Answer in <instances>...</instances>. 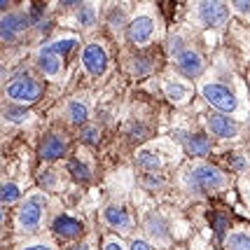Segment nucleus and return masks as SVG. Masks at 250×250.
Masks as SVG:
<instances>
[{
    "label": "nucleus",
    "mask_w": 250,
    "mask_h": 250,
    "mask_svg": "<svg viewBox=\"0 0 250 250\" xmlns=\"http://www.w3.org/2000/svg\"><path fill=\"white\" fill-rule=\"evenodd\" d=\"M133 73H136V75H145V73H150V70H152V63H150V59H136V61H133Z\"/></svg>",
    "instance_id": "24"
},
{
    "label": "nucleus",
    "mask_w": 250,
    "mask_h": 250,
    "mask_svg": "<svg viewBox=\"0 0 250 250\" xmlns=\"http://www.w3.org/2000/svg\"><path fill=\"white\" fill-rule=\"evenodd\" d=\"M26 28H28V17H26V14H14V12H10V14L2 17V40H5V42H14L17 35L21 31H26Z\"/></svg>",
    "instance_id": "9"
},
{
    "label": "nucleus",
    "mask_w": 250,
    "mask_h": 250,
    "mask_svg": "<svg viewBox=\"0 0 250 250\" xmlns=\"http://www.w3.org/2000/svg\"><path fill=\"white\" fill-rule=\"evenodd\" d=\"M21 250H54L52 246H44V243H33V246H26Z\"/></svg>",
    "instance_id": "34"
},
{
    "label": "nucleus",
    "mask_w": 250,
    "mask_h": 250,
    "mask_svg": "<svg viewBox=\"0 0 250 250\" xmlns=\"http://www.w3.org/2000/svg\"><path fill=\"white\" fill-rule=\"evenodd\" d=\"M68 171H70V175L75 178V180H89V168L84 166L82 162H77V159H73V162L68 164Z\"/></svg>",
    "instance_id": "23"
},
{
    "label": "nucleus",
    "mask_w": 250,
    "mask_h": 250,
    "mask_svg": "<svg viewBox=\"0 0 250 250\" xmlns=\"http://www.w3.org/2000/svg\"><path fill=\"white\" fill-rule=\"evenodd\" d=\"M248 91H250V84H248Z\"/></svg>",
    "instance_id": "38"
},
{
    "label": "nucleus",
    "mask_w": 250,
    "mask_h": 250,
    "mask_svg": "<svg viewBox=\"0 0 250 250\" xmlns=\"http://www.w3.org/2000/svg\"><path fill=\"white\" fill-rule=\"evenodd\" d=\"M178 68L187 77H196V75H201V70H204V59L194 49H185L183 54H178Z\"/></svg>",
    "instance_id": "10"
},
{
    "label": "nucleus",
    "mask_w": 250,
    "mask_h": 250,
    "mask_svg": "<svg viewBox=\"0 0 250 250\" xmlns=\"http://www.w3.org/2000/svg\"><path fill=\"white\" fill-rule=\"evenodd\" d=\"M129 40L131 42H136V44H145L150 38H152V33H154V21H152V17H136L133 21H131L129 26Z\"/></svg>",
    "instance_id": "8"
},
{
    "label": "nucleus",
    "mask_w": 250,
    "mask_h": 250,
    "mask_svg": "<svg viewBox=\"0 0 250 250\" xmlns=\"http://www.w3.org/2000/svg\"><path fill=\"white\" fill-rule=\"evenodd\" d=\"M103 218H105V222H108L110 227H115V229H129L131 227L129 213H126L124 208L108 206L105 208V213H103Z\"/></svg>",
    "instance_id": "15"
},
{
    "label": "nucleus",
    "mask_w": 250,
    "mask_h": 250,
    "mask_svg": "<svg viewBox=\"0 0 250 250\" xmlns=\"http://www.w3.org/2000/svg\"><path fill=\"white\" fill-rule=\"evenodd\" d=\"M38 63H40V70H42L47 77H56L61 73V56L54 54V52H49L47 47L38 54Z\"/></svg>",
    "instance_id": "12"
},
{
    "label": "nucleus",
    "mask_w": 250,
    "mask_h": 250,
    "mask_svg": "<svg viewBox=\"0 0 250 250\" xmlns=\"http://www.w3.org/2000/svg\"><path fill=\"white\" fill-rule=\"evenodd\" d=\"M145 183H147V185H150V187H154V185H162V178H159V180H154V178H145Z\"/></svg>",
    "instance_id": "36"
},
{
    "label": "nucleus",
    "mask_w": 250,
    "mask_h": 250,
    "mask_svg": "<svg viewBox=\"0 0 250 250\" xmlns=\"http://www.w3.org/2000/svg\"><path fill=\"white\" fill-rule=\"evenodd\" d=\"M138 166L145 171H157V168H162V159L157 154L143 150V152H138Z\"/></svg>",
    "instance_id": "20"
},
{
    "label": "nucleus",
    "mask_w": 250,
    "mask_h": 250,
    "mask_svg": "<svg viewBox=\"0 0 250 250\" xmlns=\"http://www.w3.org/2000/svg\"><path fill=\"white\" fill-rule=\"evenodd\" d=\"M178 136H183L180 141L185 143L187 152L192 154V157H206L210 152V141H208L206 136H201V133H178Z\"/></svg>",
    "instance_id": "11"
},
{
    "label": "nucleus",
    "mask_w": 250,
    "mask_h": 250,
    "mask_svg": "<svg viewBox=\"0 0 250 250\" xmlns=\"http://www.w3.org/2000/svg\"><path fill=\"white\" fill-rule=\"evenodd\" d=\"M82 141L87 143V145H96L98 143V129L96 126H87V129L82 131Z\"/></svg>",
    "instance_id": "26"
},
{
    "label": "nucleus",
    "mask_w": 250,
    "mask_h": 250,
    "mask_svg": "<svg viewBox=\"0 0 250 250\" xmlns=\"http://www.w3.org/2000/svg\"><path fill=\"white\" fill-rule=\"evenodd\" d=\"M201 96L206 98L215 110H220V112H234L239 108L236 96L225 84H218V82H204L201 84Z\"/></svg>",
    "instance_id": "2"
},
{
    "label": "nucleus",
    "mask_w": 250,
    "mask_h": 250,
    "mask_svg": "<svg viewBox=\"0 0 250 250\" xmlns=\"http://www.w3.org/2000/svg\"><path fill=\"white\" fill-rule=\"evenodd\" d=\"M189 183H192V189H196V192H213V189L225 187V175L215 166L196 164L189 171Z\"/></svg>",
    "instance_id": "1"
},
{
    "label": "nucleus",
    "mask_w": 250,
    "mask_h": 250,
    "mask_svg": "<svg viewBox=\"0 0 250 250\" xmlns=\"http://www.w3.org/2000/svg\"><path fill=\"white\" fill-rule=\"evenodd\" d=\"M229 164H231L236 171H243V168H246V159H243V157H239V154H234V157L229 159Z\"/></svg>",
    "instance_id": "29"
},
{
    "label": "nucleus",
    "mask_w": 250,
    "mask_h": 250,
    "mask_svg": "<svg viewBox=\"0 0 250 250\" xmlns=\"http://www.w3.org/2000/svg\"><path fill=\"white\" fill-rule=\"evenodd\" d=\"M206 126L208 131L215 136V138H236V133H239V124L227 117V115H210L206 120Z\"/></svg>",
    "instance_id": "6"
},
{
    "label": "nucleus",
    "mask_w": 250,
    "mask_h": 250,
    "mask_svg": "<svg viewBox=\"0 0 250 250\" xmlns=\"http://www.w3.org/2000/svg\"><path fill=\"white\" fill-rule=\"evenodd\" d=\"M40 96H42V89L31 77H19L12 84H7V98H12L19 105H31Z\"/></svg>",
    "instance_id": "4"
},
{
    "label": "nucleus",
    "mask_w": 250,
    "mask_h": 250,
    "mask_svg": "<svg viewBox=\"0 0 250 250\" xmlns=\"http://www.w3.org/2000/svg\"><path fill=\"white\" fill-rule=\"evenodd\" d=\"M44 201H47L44 194H33L31 199H26V204L19 208V215H17L19 227L26 229V231H33V229L40 227V222H42Z\"/></svg>",
    "instance_id": "3"
},
{
    "label": "nucleus",
    "mask_w": 250,
    "mask_h": 250,
    "mask_svg": "<svg viewBox=\"0 0 250 250\" xmlns=\"http://www.w3.org/2000/svg\"><path fill=\"white\" fill-rule=\"evenodd\" d=\"M147 231H150V236H152V239L166 241V227H164V220L150 218V222H147Z\"/></svg>",
    "instance_id": "21"
},
{
    "label": "nucleus",
    "mask_w": 250,
    "mask_h": 250,
    "mask_svg": "<svg viewBox=\"0 0 250 250\" xmlns=\"http://www.w3.org/2000/svg\"><path fill=\"white\" fill-rule=\"evenodd\" d=\"M105 250H126L124 246H122L120 241H115V239H110L108 243H105Z\"/></svg>",
    "instance_id": "32"
},
{
    "label": "nucleus",
    "mask_w": 250,
    "mask_h": 250,
    "mask_svg": "<svg viewBox=\"0 0 250 250\" xmlns=\"http://www.w3.org/2000/svg\"><path fill=\"white\" fill-rule=\"evenodd\" d=\"M164 91H166L168 101H173V103H185L187 96H189V89L183 87L180 82H173V80H168L164 84Z\"/></svg>",
    "instance_id": "16"
},
{
    "label": "nucleus",
    "mask_w": 250,
    "mask_h": 250,
    "mask_svg": "<svg viewBox=\"0 0 250 250\" xmlns=\"http://www.w3.org/2000/svg\"><path fill=\"white\" fill-rule=\"evenodd\" d=\"M21 196V189H19V185H14V183H5L2 185V204H14L17 199Z\"/></svg>",
    "instance_id": "22"
},
{
    "label": "nucleus",
    "mask_w": 250,
    "mask_h": 250,
    "mask_svg": "<svg viewBox=\"0 0 250 250\" xmlns=\"http://www.w3.org/2000/svg\"><path fill=\"white\" fill-rule=\"evenodd\" d=\"M5 120H10V122H23V120H28V115L23 112V110H5Z\"/></svg>",
    "instance_id": "27"
},
{
    "label": "nucleus",
    "mask_w": 250,
    "mask_h": 250,
    "mask_svg": "<svg viewBox=\"0 0 250 250\" xmlns=\"http://www.w3.org/2000/svg\"><path fill=\"white\" fill-rule=\"evenodd\" d=\"M52 229H54L59 236H65V239H75V236H80V231H82V225H80L77 220L68 218V215H59V218L54 220Z\"/></svg>",
    "instance_id": "13"
},
{
    "label": "nucleus",
    "mask_w": 250,
    "mask_h": 250,
    "mask_svg": "<svg viewBox=\"0 0 250 250\" xmlns=\"http://www.w3.org/2000/svg\"><path fill=\"white\" fill-rule=\"evenodd\" d=\"M63 152H65V141H61L59 136H49V138L44 141V145L40 147V157H42V159H49V162L63 157Z\"/></svg>",
    "instance_id": "14"
},
{
    "label": "nucleus",
    "mask_w": 250,
    "mask_h": 250,
    "mask_svg": "<svg viewBox=\"0 0 250 250\" xmlns=\"http://www.w3.org/2000/svg\"><path fill=\"white\" fill-rule=\"evenodd\" d=\"M77 47V38H61V40H54L52 44H47V49L49 52H54V54H59V56H63V54H68V52H73Z\"/></svg>",
    "instance_id": "17"
},
{
    "label": "nucleus",
    "mask_w": 250,
    "mask_h": 250,
    "mask_svg": "<svg viewBox=\"0 0 250 250\" xmlns=\"http://www.w3.org/2000/svg\"><path fill=\"white\" fill-rule=\"evenodd\" d=\"M131 250H150V246H147L145 241L136 239V241H133V243H131Z\"/></svg>",
    "instance_id": "33"
},
{
    "label": "nucleus",
    "mask_w": 250,
    "mask_h": 250,
    "mask_svg": "<svg viewBox=\"0 0 250 250\" xmlns=\"http://www.w3.org/2000/svg\"><path fill=\"white\" fill-rule=\"evenodd\" d=\"M168 49H171V52H178V54H183V52H185V49H183V40H180V38H171V40H168Z\"/></svg>",
    "instance_id": "28"
},
{
    "label": "nucleus",
    "mask_w": 250,
    "mask_h": 250,
    "mask_svg": "<svg viewBox=\"0 0 250 250\" xmlns=\"http://www.w3.org/2000/svg\"><path fill=\"white\" fill-rule=\"evenodd\" d=\"M231 7L239 12V14H250V2H234Z\"/></svg>",
    "instance_id": "31"
},
{
    "label": "nucleus",
    "mask_w": 250,
    "mask_h": 250,
    "mask_svg": "<svg viewBox=\"0 0 250 250\" xmlns=\"http://www.w3.org/2000/svg\"><path fill=\"white\" fill-rule=\"evenodd\" d=\"M82 63L87 68L91 75H103L105 70H108V52L101 47V44L91 42L84 47V52H82Z\"/></svg>",
    "instance_id": "5"
},
{
    "label": "nucleus",
    "mask_w": 250,
    "mask_h": 250,
    "mask_svg": "<svg viewBox=\"0 0 250 250\" xmlns=\"http://www.w3.org/2000/svg\"><path fill=\"white\" fill-rule=\"evenodd\" d=\"M40 183H42V185H47V187H52V185H54L52 173H49V171H47V173H42V175H40Z\"/></svg>",
    "instance_id": "35"
},
{
    "label": "nucleus",
    "mask_w": 250,
    "mask_h": 250,
    "mask_svg": "<svg viewBox=\"0 0 250 250\" xmlns=\"http://www.w3.org/2000/svg\"><path fill=\"white\" fill-rule=\"evenodd\" d=\"M73 250H89V246H75Z\"/></svg>",
    "instance_id": "37"
},
{
    "label": "nucleus",
    "mask_w": 250,
    "mask_h": 250,
    "mask_svg": "<svg viewBox=\"0 0 250 250\" xmlns=\"http://www.w3.org/2000/svg\"><path fill=\"white\" fill-rule=\"evenodd\" d=\"M227 248L229 250H250V234H246V231H234L227 239Z\"/></svg>",
    "instance_id": "19"
},
{
    "label": "nucleus",
    "mask_w": 250,
    "mask_h": 250,
    "mask_svg": "<svg viewBox=\"0 0 250 250\" xmlns=\"http://www.w3.org/2000/svg\"><path fill=\"white\" fill-rule=\"evenodd\" d=\"M68 115H70V120L75 122V124H82V122H87L89 110L82 101H70L68 103Z\"/></svg>",
    "instance_id": "18"
},
{
    "label": "nucleus",
    "mask_w": 250,
    "mask_h": 250,
    "mask_svg": "<svg viewBox=\"0 0 250 250\" xmlns=\"http://www.w3.org/2000/svg\"><path fill=\"white\" fill-rule=\"evenodd\" d=\"M199 17L206 26H222L229 19V7L225 2H201Z\"/></svg>",
    "instance_id": "7"
},
{
    "label": "nucleus",
    "mask_w": 250,
    "mask_h": 250,
    "mask_svg": "<svg viewBox=\"0 0 250 250\" xmlns=\"http://www.w3.org/2000/svg\"><path fill=\"white\" fill-rule=\"evenodd\" d=\"M215 222H218V236H225V231H227V220L222 218V215H215Z\"/></svg>",
    "instance_id": "30"
},
{
    "label": "nucleus",
    "mask_w": 250,
    "mask_h": 250,
    "mask_svg": "<svg viewBox=\"0 0 250 250\" xmlns=\"http://www.w3.org/2000/svg\"><path fill=\"white\" fill-rule=\"evenodd\" d=\"M94 19H96V17H94V7L84 5V7L80 10V23H82V26H91Z\"/></svg>",
    "instance_id": "25"
}]
</instances>
